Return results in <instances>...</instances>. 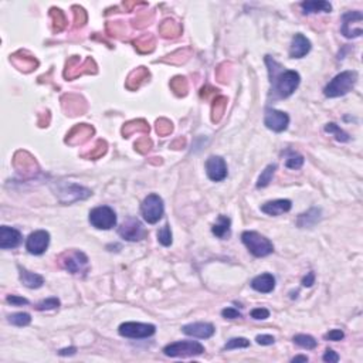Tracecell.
Listing matches in <instances>:
<instances>
[{
  "instance_id": "cell-1",
  "label": "cell",
  "mask_w": 363,
  "mask_h": 363,
  "mask_svg": "<svg viewBox=\"0 0 363 363\" xmlns=\"http://www.w3.org/2000/svg\"><path fill=\"white\" fill-rule=\"evenodd\" d=\"M265 64L268 67L271 93L269 97L273 100H282L294 94L301 82V77L297 71L285 70L281 64H278L273 57H265Z\"/></svg>"
},
{
  "instance_id": "cell-2",
  "label": "cell",
  "mask_w": 363,
  "mask_h": 363,
  "mask_svg": "<svg viewBox=\"0 0 363 363\" xmlns=\"http://www.w3.org/2000/svg\"><path fill=\"white\" fill-rule=\"evenodd\" d=\"M357 72L356 71H343L331 80L328 85L323 89V94L328 98H336L343 97L348 93H351L353 87L356 85Z\"/></svg>"
},
{
  "instance_id": "cell-3",
  "label": "cell",
  "mask_w": 363,
  "mask_h": 363,
  "mask_svg": "<svg viewBox=\"0 0 363 363\" xmlns=\"http://www.w3.org/2000/svg\"><path fill=\"white\" fill-rule=\"evenodd\" d=\"M59 263L72 276H85L89 267L87 254L80 250H67L60 254Z\"/></svg>"
},
{
  "instance_id": "cell-4",
  "label": "cell",
  "mask_w": 363,
  "mask_h": 363,
  "mask_svg": "<svg viewBox=\"0 0 363 363\" xmlns=\"http://www.w3.org/2000/svg\"><path fill=\"white\" fill-rule=\"evenodd\" d=\"M241 240L254 257H267L274 251L273 243L257 231H244L241 234Z\"/></svg>"
},
{
  "instance_id": "cell-5",
  "label": "cell",
  "mask_w": 363,
  "mask_h": 363,
  "mask_svg": "<svg viewBox=\"0 0 363 363\" xmlns=\"http://www.w3.org/2000/svg\"><path fill=\"white\" fill-rule=\"evenodd\" d=\"M205 352V346L196 340H180L165 346L164 353L169 357L199 356Z\"/></svg>"
},
{
  "instance_id": "cell-6",
  "label": "cell",
  "mask_w": 363,
  "mask_h": 363,
  "mask_svg": "<svg viewBox=\"0 0 363 363\" xmlns=\"http://www.w3.org/2000/svg\"><path fill=\"white\" fill-rule=\"evenodd\" d=\"M142 216L145 219V222H148L149 224H155L158 223L162 216H164L165 206L164 200L158 194H149L145 197V200L142 202L141 206Z\"/></svg>"
},
{
  "instance_id": "cell-7",
  "label": "cell",
  "mask_w": 363,
  "mask_h": 363,
  "mask_svg": "<svg viewBox=\"0 0 363 363\" xmlns=\"http://www.w3.org/2000/svg\"><path fill=\"white\" fill-rule=\"evenodd\" d=\"M89 223L98 230H110L117 224V214L110 206H98L89 211Z\"/></svg>"
},
{
  "instance_id": "cell-8",
  "label": "cell",
  "mask_w": 363,
  "mask_h": 363,
  "mask_svg": "<svg viewBox=\"0 0 363 363\" xmlns=\"http://www.w3.org/2000/svg\"><path fill=\"white\" fill-rule=\"evenodd\" d=\"M118 332L121 336L131 338V339H145V338L152 336L156 332V328L152 323L125 322L119 326Z\"/></svg>"
},
{
  "instance_id": "cell-9",
  "label": "cell",
  "mask_w": 363,
  "mask_h": 363,
  "mask_svg": "<svg viewBox=\"0 0 363 363\" xmlns=\"http://www.w3.org/2000/svg\"><path fill=\"white\" fill-rule=\"evenodd\" d=\"M56 194L59 196L60 200L63 203H72L77 200H84L89 197L93 192L87 188H82L78 185H72V183H61L59 185V188L56 190Z\"/></svg>"
},
{
  "instance_id": "cell-10",
  "label": "cell",
  "mask_w": 363,
  "mask_h": 363,
  "mask_svg": "<svg viewBox=\"0 0 363 363\" xmlns=\"http://www.w3.org/2000/svg\"><path fill=\"white\" fill-rule=\"evenodd\" d=\"M95 72H97V64H95L94 60L87 59L80 65V57L74 56L67 61L64 77L68 80H72V78H77L82 74H95Z\"/></svg>"
},
{
  "instance_id": "cell-11",
  "label": "cell",
  "mask_w": 363,
  "mask_h": 363,
  "mask_svg": "<svg viewBox=\"0 0 363 363\" xmlns=\"http://www.w3.org/2000/svg\"><path fill=\"white\" fill-rule=\"evenodd\" d=\"M118 234L128 241H139L147 237V230L138 219L129 217L118 229Z\"/></svg>"
},
{
  "instance_id": "cell-12",
  "label": "cell",
  "mask_w": 363,
  "mask_h": 363,
  "mask_svg": "<svg viewBox=\"0 0 363 363\" xmlns=\"http://www.w3.org/2000/svg\"><path fill=\"white\" fill-rule=\"evenodd\" d=\"M363 14L360 12H349L342 19V34L348 39H356L362 35Z\"/></svg>"
},
{
  "instance_id": "cell-13",
  "label": "cell",
  "mask_w": 363,
  "mask_h": 363,
  "mask_svg": "<svg viewBox=\"0 0 363 363\" xmlns=\"http://www.w3.org/2000/svg\"><path fill=\"white\" fill-rule=\"evenodd\" d=\"M264 125L274 132H282L289 125V117L288 114L274 108H267L264 115Z\"/></svg>"
},
{
  "instance_id": "cell-14",
  "label": "cell",
  "mask_w": 363,
  "mask_h": 363,
  "mask_svg": "<svg viewBox=\"0 0 363 363\" xmlns=\"http://www.w3.org/2000/svg\"><path fill=\"white\" fill-rule=\"evenodd\" d=\"M50 244V234L46 230H37L34 233L29 235V239L26 241V248L30 254L34 256H41L43 252H46Z\"/></svg>"
},
{
  "instance_id": "cell-15",
  "label": "cell",
  "mask_w": 363,
  "mask_h": 363,
  "mask_svg": "<svg viewBox=\"0 0 363 363\" xmlns=\"http://www.w3.org/2000/svg\"><path fill=\"white\" fill-rule=\"evenodd\" d=\"M206 173L213 182H222L227 177V165L222 156H210L206 160Z\"/></svg>"
},
{
  "instance_id": "cell-16",
  "label": "cell",
  "mask_w": 363,
  "mask_h": 363,
  "mask_svg": "<svg viewBox=\"0 0 363 363\" xmlns=\"http://www.w3.org/2000/svg\"><path fill=\"white\" fill-rule=\"evenodd\" d=\"M94 135V128L88 123H80L76 125L74 128L71 129L65 142L71 145V147H77V145H84L85 142L89 141V138Z\"/></svg>"
},
{
  "instance_id": "cell-17",
  "label": "cell",
  "mask_w": 363,
  "mask_h": 363,
  "mask_svg": "<svg viewBox=\"0 0 363 363\" xmlns=\"http://www.w3.org/2000/svg\"><path fill=\"white\" fill-rule=\"evenodd\" d=\"M182 331L188 336H193V338H199V339H209L214 335L216 329L209 322H194L185 325Z\"/></svg>"
},
{
  "instance_id": "cell-18",
  "label": "cell",
  "mask_w": 363,
  "mask_h": 363,
  "mask_svg": "<svg viewBox=\"0 0 363 363\" xmlns=\"http://www.w3.org/2000/svg\"><path fill=\"white\" fill-rule=\"evenodd\" d=\"M22 243V233L19 230L7 226L0 227V248L2 250H10L16 248Z\"/></svg>"
},
{
  "instance_id": "cell-19",
  "label": "cell",
  "mask_w": 363,
  "mask_h": 363,
  "mask_svg": "<svg viewBox=\"0 0 363 363\" xmlns=\"http://www.w3.org/2000/svg\"><path fill=\"white\" fill-rule=\"evenodd\" d=\"M13 165L14 168L20 172H24V173H30L33 175L37 172L39 166H37V162L34 160V158L27 152H23L20 151L14 155V160H13Z\"/></svg>"
},
{
  "instance_id": "cell-20",
  "label": "cell",
  "mask_w": 363,
  "mask_h": 363,
  "mask_svg": "<svg viewBox=\"0 0 363 363\" xmlns=\"http://www.w3.org/2000/svg\"><path fill=\"white\" fill-rule=\"evenodd\" d=\"M61 102H63V108L64 111L71 115V117H76V115H81L82 112L87 110V105H85V101L80 98L78 95H64L61 98Z\"/></svg>"
},
{
  "instance_id": "cell-21",
  "label": "cell",
  "mask_w": 363,
  "mask_h": 363,
  "mask_svg": "<svg viewBox=\"0 0 363 363\" xmlns=\"http://www.w3.org/2000/svg\"><path fill=\"white\" fill-rule=\"evenodd\" d=\"M311 51V41L304 34L294 35L291 48H289V57L291 59H302Z\"/></svg>"
},
{
  "instance_id": "cell-22",
  "label": "cell",
  "mask_w": 363,
  "mask_h": 363,
  "mask_svg": "<svg viewBox=\"0 0 363 363\" xmlns=\"http://www.w3.org/2000/svg\"><path fill=\"white\" fill-rule=\"evenodd\" d=\"M10 60H12V63L17 67L19 70L24 71V72H30V71H33L39 65V61L31 54L27 53V51H22V50L13 54Z\"/></svg>"
},
{
  "instance_id": "cell-23",
  "label": "cell",
  "mask_w": 363,
  "mask_h": 363,
  "mask_svg": "<svg viewBox=\"0 0 363 363\" xmlns=\"http://www.w3.org/2000/svg\"><path fill=\"white\" fill-rule=\"evenodd\" d=\"M291 207H293L291 200L278 199L268 202V203L261 206V211L265 213V214H268V216H280V214L288 213V211L291 210Z\"/></svg>"
},
{
  "instance_id": "cell-24",
  "label": "cell",
  "mask_w": 363,
  "mask_h": 363,
  "mask_svg": "<svg viewBox=\"0 0 363 363\" xmlns=\"http://www.w3.org/2000/svg\"><path fill=\"white\" fill-rule=\"evenodd\" d=\"M251 288L252 289H256L257 293H271V291L276 288V278L271 276V274H268V273L261 274V276H257L251 281Z\"/></svg>"
},
{
  "instance_id": "cell-25",
  "label": "cell",
  "mask_w": 363,
  "mask_h": 363,
  "mask_svg": "<svg viewBox=\"0 0 363 363\" xmlns=\"http://www.w3.org/2000/svg\"><path fill=\"white\" fill-rule=\"evenodd\" d=\"M19 276H20V281L24 287L31 288V289H37V288L43 287V284H44V278L40 274H34L20 265H19Z\"/></svg>"
},
{
  "instance_id": "cell-26",
  "label": "cell",
  "mask_w": 363,
  "mask_h": 363,
  "mask_svg": "<svg viewBox=\"0 0 363 363\" xmlns=\"http://www.w3.org/2000/svg\"><path fill=\"white\" fill-rule=\"evenodd\" d=\"M149 71L145 67H138L136 70H134L131 74L128 76V80H126V88L131 89V91H135L138 88L141 87L143 82H147L149 80Z\"/></svg>"
},
{
  "instance_id": "cell-27",
  "label": "cell",
  "mask_w": 363,
  "mask_h": 363,
  "mask_svg": "<svg viewBox=\"0 0 363 363\" xmlns=\"http://www.w3.org/2000/svg\"><path fill=\"white\" fill-rule=\"evenodd\" d=\"M182 24L173 19H166L159 26V33L165 39H176L182 34Z\"/></svg>"
},
{
  "instance_id": "cell-28",
  "label": "cell",
  "mask_w": 363,
  "mask_h": 363,
  "mask_svg": "<svg viewBox=\"0 0 363 363\" xmlns=\"http://www.w3.org/2000/svg\"><path fill=\"white\" fill-rule=\"evenodd\" d=\"M148 132H149V125L143 119L131 121V122L125 123L122 128V134L125 138H129L134 134H148Z\"/></svg>"
},
{
  "instance_id": "cell-29",
  "label": "cell",
  "mask_w": 363,
  "mask_h": 363,
  "mask_svg": "<svg viewBox=\"0 0 363 363\" xmlns=\"http://www.w3.org/2000/svg\"><path fill=\"white\" fill-rule=\"evenodd\" d=\"M301 7L304 10L305 14H311V13H318V12H325L329 13L332 10V6L329 2H325V0H311V2H302L301 3Z\"/></svg>"
},
{
  "instance_id": "cell-30",
  "label": "cell",
  "mask_w": 363,
  "mask_h": 363,
  "mask_svg": "<svg viewBox=\"0 0 363 363\" xmlns=\"http://www.w3.org/2000/svg\"><path fill=\"white\" fill-rule=\"evenodd\" d=\"M50 19H51V29L54 33H61L67 27V17L64 12L57 7L50 9Z\"/></svg>"
},
{
  "instance_id": "cell-31",
  "label": "cell",
  "mask_w": 363,
  "mask_h": 363,
  "mask_svg": "<svg viewBox=\"0 0 363 363\" xmlns=\"http://www.w3.org/2000/svg\"><path fill=\"white\" fill-rule=\"evenodd\" d=\"M135 44V48L139 51V53H152L153 50H155V44H156V40H155V37H153L152 34H143L141 35V37H138L136 40L134 41Z\"/></svg>"
},
{
  "instance_id": "cell-32",
  "label": "cell",
  "mask_w": 363,
  "mask_h": 363,
  "mask_svg": "<svg viewBox=\"0 0 363 363\" xmlns=\"http://www.w3.org/2000/svg\"><path fill=\"white\" fill-rule=\"evenodd\" d=\"M226 108H227V98L223 97V95L216 97L213 100V104H211V121L213 122H220V119L226 112Z\"/></svg>"
},
{
  "instance_id": "cell-33",
  "label": "cell",
  "mask_w": 363,
  "mask_h": 363,
  "mask_svg": "<svg viewBox=\"0 0 363 363\" xmlns=\"http://www.w3.org/2000/svg\"><path fill=\"white\" fill-rule=\"evenodd\" d=\"M230 224H231V222H230L229 217L220 214L217 219L216 224L211 227V231L219 239H226L230 235Z\"/></svg>"
},
{
  "instance_id": "cell-34",
  "label": "cell",
  "mask_w": 363,
  "mask_h": 363,
  "mask_svg": "<svg viewBox=\"0 0 363 363\" xmlns=\"http://www.w3.org/2000/svg\"><path fill=\"white\" fill-rule=\"evenodd\" d=\"M319 220H321V210L314 207V209H311L310 211H306L304 214H299L297 224H298V227H312Z\"/></svg>"
},
{
  "instance_id": "cell-35",
  "label": "cell",
  "mask_w": 363,
  "mask_h": 363,
  "mask_svg": "<svg viewBox=\"0 0 363 363\" xmlns=\"http://www.w3.org/2000/svg\"><path fill=\"white\" fill-rule=\"evenodd\" d=\"M106 148H108L106 142L102 141V139H98V141L95 142L94 147L91 148L88 152L82 153V158L89 159V160H97V159H100L101 156H104V155H105Z\"/></svg>"
},
{
  "instance_id": "cell-36",
  "label": "cell",
  "mask_w": 363,
  "mask_h": 363,
  "mask_svg": "<svg viewBox=\"0 0 363 363\" xmlns=\"http://www.w3.org/2000/svg\"><path fill=\"white\" fill-rule=\"evenodd\" d=\"M170 88H172V91H173L177 97H185V95L188 94L189 89L188 80H186L185 77L180 76L175 77V78L170 80Z\"/></svg>"
},
{
  "instance_id": "cell-37",
  "label": "cell",
  "mask_w": 363,
  "mask_h": 363,
  "mask_svg": "<svg viewBox=\"0 0 363 363\" xmlns=\"http://www.w3.org/2000/svg\"><path fill=\"white\" fill-rule=\"evenodd\" d=\"M190 54H192L190 48H183V50H177L175 53H172L166 59H162L160 61L169 63V64H182V63H185L189 59Z\"/></svg>"
},
{
  "instance_id": "cell-38",
  "label": "cell",
  "mask_w": 363,
  "mask_h": 363,
  "mask_svg": "<svg viewBox=\"0 0 363 363\" xmlns=\"http://www.w3.org/2000/svg\"><path fill=\"white\" fill-rule=\"evenodd\" d=\"M325 132L326 134H331V135H335V139L339 142H348L351 141V136L346 134L345 131H342V129L336 125V123L334 122H329L325 125Z\"/></svg>"
},
{
  "instance_id": "cell-39",
  "label": "cell",
  "mask_w": 363,
  "mask_h": 363,
  "mask_svg": "<svg viewBox=\"0 0 363 363\" xmlns=\"http://www.w3.org/2000/svg\"><path fill=\"white\" fill-rule=\"evenodd\" d=\"M276 169H277V165H268L265 169L263 170V173L260 175V177H258V182H257V188H267L269 183H271V180H273V176H274V173H276Z\"/></svg>"
},
{
  "instance_id": "cell-40",
  "label": "cell",
  "mask_w": 363,
  "mask_h": 363,
  "mask_svg": "<svg viewBox=\"0 0 363 363\" xmlns=\"http://www.w3.org/2000/svg\"><path fill=\"white\" fill-rule=\"evenodd\" d=\"M294 342L297 343L298 346H301V348H304V349H308V351H311V349H315L316 345H318V342H316L311 335H305V334H299V335H295L294 336Z\"/></svg>"
},
{
  "instance_id": "cell-41",
  "label": "cell",
  "mask_w": 363,
  "mask_h": 363,
  "mask_svg": "<svg viewBox=\"0 0 363 363\" xmlns=\"http://www.w3.org/2000/svg\"><path fill=\"white\" fill-rule=\"evenodd\" d=\"M9 322L14 326H27L31 322V316L27 312H16L13 315H9Z\"/></svg>"
},
{
  "instance_id": "cell-42",
  "label": "cell",
  "mask_w": 363,
  "mask_h": 363,
  "mask_svg": "<svg viewBox=\"0 0 363 363\" xmlns=\"http://www.w3.org/2000/svg\"><path fill=\"white\" fill-rule=\"evenodd\" d=\"M288 156H287V160H285V166H287L288 169H299V168H302V165H304L305 159L302 155H299V153L297 152H293V151H288Z\"/></svg>"
},
{
  "instance_id": "cell-43",
  "label": "cell",
  "mask_w": 363,
  "mask_h": 363,
  "mask_svg": "<svg viewBox=\"0 0 363 363\" xmlns=\"http://www.w3.org/2000/svg\"><path fill=\"white\" fill-rule=\"evenodd\" d=\"M153 12H142L139 13L138 16H136V19L134 20V26L136 27V29H143V27H147L148 24L151 23L153 20Z\"/></svg>"
},
{
  "instance_id": "cell-44",
  "label": "cell",
  "mask_w": 363,
  "mask_h": 363,
  "mask_svg": "<svg viewBox=\"0 0 363 363\" xmlns=\"http://www.w3.org/2000/svg\"><path fill=\"white\" fill-rule=\"evenodd\" d=\"M158 240L165 247H169L172 244V231H170V227L168 223L158 231Z\"/></svg>"
},
{
  "instance_id": "cell-45",
  "label": "cell",
  "mask_w": 363,
  "mask_h": 363,
  "mask_svg": "<svg viewBox=\"0 0 363 363\" xmlns=\"http://www.w3.org/2000/svg\"><path fill=\"white\" fill-rule=\"evenodd\" d=\"M60 306V299L53 297V298L43 299L41 302L35 305L34 308L37 311H50V310H57Z\"/></svg>"
},
{
  "instance_id": "cell-46",
  "label": "cell",
  "mask_w": 363,
  "mask_h": 363,
  "mask_svg": "<svg viewBox=\"0 0 363 363\" xmlns=\"http://www.w3.org/2000/svg\"><path fill=\"white\" fill-rule=\"evenodd\" d=\"M172 131H173V125H172V122H170L169 119L160 118V119L156 121V132H158L160 136H166V135H169Z\"/></svg>"
},
{
  "instance_id": "cell-47",
  "label": "cell",
  "mask_w": 363,
  "mask_h": 363,
  "mask_svg": "<svg viewBox=\"0 0 363 363\" xmlns=\"http://www.w3.org/2000/svg\"><path fill=\"white\" fill-rule=\"evenodd\" d=\"M72 12H74V27H82L84 24L87 23V12L80 6H72Z\"/></svg>"
},
{
  "instance_id": "cell-48",
  "label": "cell",
  "mask_w": 363,
  "mask_h": 363,
  "mask_svg": "<svg viewBox=\"0 0 363 363\" xmlns=\"http://www.w3.org/2000/svg\"><path fill=\"white\" fill-rule=\"evenodd\" d=\"M250 340L246 338H233L224 345V351H231V349H240V348H248Z\"/></svg>"
},
{
  "instance_id": "cell-49",
  "label": "cell",
  "mask_w": 363,
  "mask_h": 363,
  "mask_svg": "<svg viewBox=\"0 0 363 363\" xmlns=\"http://www.w3.org/2000/svg\"><path fill=\"white\" fill-rule=\"evenodd\" d=\"M151 148H152V141H151L148 136H143V138H141V139H138V141L135 142V149L139 153H142V155L149 152Z\"/></svg>"
},
{
  "instance_id": "cell-50",
  "label": "cell",
  "mask_w": 363,
  "mask_h": 363,
  "mask_svg": "<svg viewBox=\"0 0 363 363\" xmlns=\"http://www.w3.org/2000/svg\"><path fill=\"white\" fill-rule=\"evenodd\" d=\"M106 30L112 33V35H119L125 33V26L121 22H115V23H108L106 24Z\"/></svg>"
},
{
  "instance_id": "cell-51",
  "label": "cell",
  "mask_w": 363,
  "mask_h": 363,
  "mask_svg": "<svg viewBox=\"0 0 363 363\" xmlns=\"http://www.w3.org/2000/svg\"><path fill=\"white\" fill-rule=\"evenodd\" d=\"M345 338V334L340 331V329H332L329 331L328 334L325 335V339L326 340H334V342H338V340H342Z\"/></svg>"
},
{
  "instance_id": "cell-52",
  "label": "cell",
  "mask_w": 363,
  "mask_h": 363,
  "mask_svg": "<svg viewBox=\"0 0 363 363\" xmlns=\"http://www.w3.org/2000/svg\"><path fill=\"white\" fill-rule=\"evenodd\" d=\"M251 318L252 319H257V321H260V319H267L269 316V311L265 310V308H256V310L251 311Z\"/></svg>"
},
{
  "instance_id": "cell-53",
  "label": "cell",
  "mask_w": 363,
  "mask_h": 363,
  "mask_svg": "<svg viewBox=\"0 0 363 363\" xmlns=\"http://www.w3.org/2000/svg\"><path fill=\"white\" fill-rule=\"evenodd\" d=\"M6 301L9 304L14 305V306H19V305H29V299L23 298V297H19V295H9L6 298Z\"/></svg>"
},
{
  "instance_id": "cell-54",
  "label": "cell",
  "mask_w": 363,
  "mask_h": 363,
  "mask_svg": "<svg viewBox=\"0 0 363 363\" xmlns=\"http://www.w3.org/2000/svg\"><path fill=\"white\" fill-rule=\"evenodd\" d=\"M223 318L226 319H237V318H241V314L235 308H224L222 311Z\"/></svg>"
},
{
  "instance_id": "cell-55",
  "label": "cell",
  "mask_w": 363,
  "mask_h": 363,
  "mask_svg": "<svg viewBox=\"0 0 363 363\" xmlns=\"http://www.w3.org/2000/svg\"><path fill=\"white\" fill-rule=\"evenodd\" d=\"M256 342H257L258 345L268 346L273 345V343L276 342V339H274V336H271V335H258L257 338H256Z\"/></svg>"
},
{
  "instance_id": "cell-56",
  "label": "cell",
  "mask_w": 363,
  "mask_h": 363,
  "mask_svg": "<svg viewBox=\"0 0 363 363\" xmlns=\"http://www.w3.org/2000/svg\"><path fill=\"white\" fill-rule=\"evenodd\" d=\"M323 362L326 363H336L338 360H339V355L336 353V352H334L332 349H326V352H325V355H323Z\"/></svg>"
},
{
  "instance_id": "cell-57",
  "label": "cell",
  "mask_w": 363,
  "mask_h": 363,
  "mask_svg": "<svg viewBox=\"0 0 363 363\" xmlns=\"http://www.w3.org/2000/svg\"><path fill=\"white\" fill-rule=\"evenodd\" d=\"M314 282H315V274H314L312 271L308 273V274L302 278V285H304V287H312Z\"/></svg>"
},
{
  "instance_id": "cell-58",
  "label": "cell",
  "mask_w": 363,
  "mask_h": 363,
  "mask_svg": "<svg viewBox=\"0 0 363 363\" xmlns=\"http://www.w3.org/2000/svg\"><path fill=\"white\" fill-rule=\"evenodd\" d=\"M76 348H65V349L59 351V355L60 356H72V355H76Z\"/></svg>"
},
{
  "instance_id": "cell-59",
  "label": "cell",
  "mask_w": 363,
  "mask_h": 363,
  "mask_svg": "<svg viewBox=\"0 0 363 363\" xmlns=\"http://www.w3.org/2000/svg\"><path fill=\"white\" fill-rule=\"evenodd\" d=\"M186 145V141H185V138H177L175 142H172V145H170V148H173V149H180V148H183Z\"/></svg>"
},
{
  "instance_id": "cell-60",
  "label": "cell",
  "mask_w": 363,
  "mask_h": 363,
  "mask_svg": "<svg viewBox=\"0 0 363 363\" xmlns=\"http://www.w3.org/2000/svg\"><path fill=\"white\" fill-rule=\"evenodd\" d=\"M295 362H308V356H304V355H298L293 359V363Z\"/></svg>"
},
{
  "instance_id": "cell-61",
  "label": "cell",
  "mask_w": 363,
  "mask_h": 363,
  "mask_svg": "<svg viewBox=\"0 0 363 363\" xmlns=\"http://www.w3.org/2000/svg\"><path fill=\"white\" fill-rule=\"evenodd\" d=\"M138 5H145V3H135V2H132V3H123V7H126L128 10H131L132 7L138 6Z\"/></svg>"
}]
</instances>
